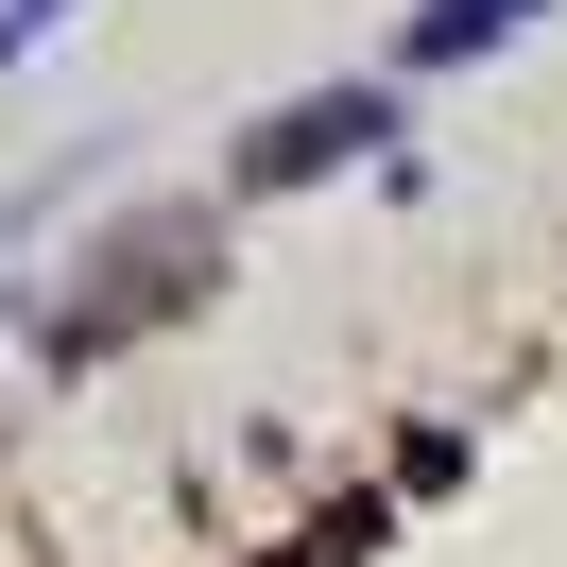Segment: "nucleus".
<instances>
[{
  "mask_svg": "<svg viewBox=\"0 0 567 567\" xmlns=\"http://www.w3.org/2000/svg\"><path fill=\"white\" fill-rule=\"evenodd\" d=\"M550 0H395V35H379V70L395 86H447V70H482V52H516Z\"/></svg>",
  "mask_w": 567,
  "mask_h": 567,
  "instance_id": "obj_2",
  "label": "nucleus"
},
{
  "mask_svg": "<svg viewBox=\"0 0 567 567\" xmlns=\"http://www.w3.org/2000/svg\"><path fill=\"white\" fill-rule=\"evenodd\" d=\"M70 18H86V0H0V86L35 70V52H52V35H70Z\"/></svg>",
  "mask_w": 567,
  "mask_h": 567,
  "instance_id": "obj_3",
  "label": "nucleus"
},
{
  "mask_svg": "<svg viewBox=\"0 0 567 567\" xmlns=\"http://www.w3.org/2000/svg\"><path fill=\"white\" fill-rule=\"evenodd\" d=\"M344 173H413V86L395 70H344V86H292L224 138V207H292V189H344Z\"/></svg>",
  "mask_w": 567,
  "mask_h": 567,
  "instance_id": "obj_1",
  "label": "nucleus"
}]
</instances>
